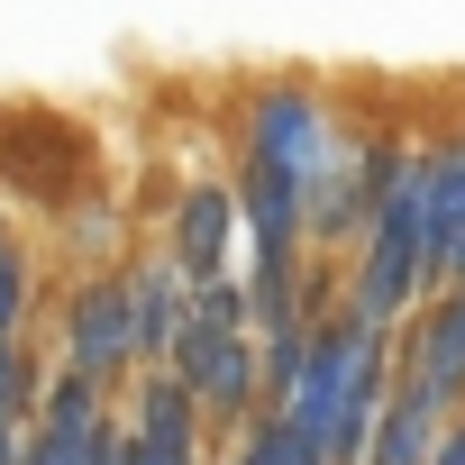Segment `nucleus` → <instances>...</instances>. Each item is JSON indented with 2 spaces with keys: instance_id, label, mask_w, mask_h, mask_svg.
I'll return each mask as SVG.
<instances>
[{
  "instance_id": "0eeeda50",
  "label": "nucleus",
  "mask_w": 465,
  "mask_h": 465,
  "mask_svg": "<svg viewBox=\"0 0 465 465\" xmlns=\"http://www.w3.org/2000/svg\"><path fill=\"white\" fill-rule=\"evenodd\" d=\"M192 292L201 283H228L238 274V192H228L219 173H201V183H183L173 192V219H164V247H155Z\"/></svg>"
},
{
  "instance_id": "f8f14e48",
  "label": "nucleus",
  "mask_w": 465,
  "mask_h": 465,
  "mask_svg": "<svg viewBox=\"0 0 465 465\" xmlns=\"http://www.w3.org/2000/svg\"><path fill=\"white\" fill-rule=\"evenodd\" d=\"M219 465H320V447H311V438H292L274 411H256V420L238 429V447H228Z\"/></svg>"
},
{
  "instance_id": "6e6552de",
  "label": "nucleus",
  "mask_w": 465,
  "mask_h": 465,
  "mask_svg": "<svg viewBox=\"0 0 465 465\" xmlns=\"http://www.w3.org/2000/svg\"><path fill=\"white\" fill-rule=\"evenodd\" d=\"M411 183L429 219V292L465 283V128H438L429 146H411Z\"/></svg>"
},
{
  "instance_id": "9b49d317",
  "label": "nucleus",
  "mask_w": 465,
  "mask_h": 465,
  "mask_svg": "<svg viewBox=\"0 0 465 465\" xmlns=\"http://www.w3.org/2000/svg\"><path fill=\"white\" fill-rule=\"evenodd\" d=\"M28 311H37V256L28 238L0 228V338H28Z\"/></svg>"
},
{
  "instance_id": "f03ea898",
  "label": "nucleus",
  "mask_w": 465,
  "mask_h": 465,
  "mask_svg": "<svg viewBox=\"0 0 465 465\" xmlns=\"http://www.w3.org/2000/svg\"><path fill=\"white\" fill-rule=\"evenodd\" d=\"M201 411V429H247L256 420V392H265V365H256V320H247V283H201L192 311H183V338L164 356Z\"/></svg>"
},
{
  "instance_id": "4468645a",
  "label": "nucleus",
  "mask_w": 465,
  "mask_h": 465,
  "mask_svg": "<svg viewBox=\"0 0 465 465\" xmlns=\"http://www.w3.org/2000/svg\"><path fill=\"white\" fill-rule=\"evenodd\" d=\"M429 465H465V411L438 429V447H429Z\"/></svg>"
},
{
  "instance_id": "423d86ee",
  "label": "nucleus",
  "mask_w": 465,
  "mask_h": 465,
  "mask_svg": "<svg viewBox=\"0 0 465 465\" xmlns=\"http://www.w3.org/2000/svg\"><path fill=\"white\" fill-rule=\"evenodd\" d=\"M392 374L420 383L447 420L465 411V283H438V292L392 329Z\"/></svg>"
},
{
  "instance_id": "2eb2a0df",
  "label": "nucleus",
  "mask_w": 465,
  "mask_h": 465,
  "mask_svg": "<svg viewBox=\"0 0 465 465\" xmlns=\"http://www.w3.org/2000/svg\"><path fill=\"white\" fill-rule=\"evenodd\" d=\"M0 228H10V219H0Z\"/></svg>"
},
{
  "instance_id": "7ed1b4c3",
  "label": "nucleus",
  "mask_w": 465,
  "mask_h": 465,
  "mask_svg": "<svg viewBox=\"0 0 465 465\" xmlns=\"http://www.w3.org/2000/svg\"><path fill=\"white\" fill-rule=\"evenodd\" d=\"M338 137H347V110L311 74H274L238 110V164H256V173H274L292 192H311V173L338 155Z\"/></svg>"
},
{
  "instance_id": "39448f33",
  "label": "nucleus",
  "mask_w": 465,
  "mask_h": 465,
  "mask_svg": "<svg viewBox=\"0 0 465 465\" xmlns=\"http://www.w3.org/2000/svg\"><path fill=\"white\" fill-rule=\"evenodd\" d=\"M55 329H64V365L83 374V383H101L110 401L128 392V374H137V329H128V274L119 265H92L74 292H64V311H55Z\"/></svg>"
},
{
  "instance_id": "9d476101",
  "label": "nucleus",
  "mask_w": 465,
  "mask_h": 465,
  "mask_svg": "<svg viewBox=\"0 0 465 465\" xmlns=\"http://www.w3.org/2000/svg\"><path fill=\"white\" fill-rule=\"evenodd\" d=\"M438 429H447V411H438L420 383H401V374H392V392H383V411H374V429H365L356 465H429Z\"/></svg>"
},
{
  "instance_id": "1a4fd4ad",
  "label": "nucleus",
  "mask_w": 465,
  "mask_h": 465,
  "mask_svg": "<svg viewBox=\"0 0 465 465\" xmlns=\"http://www.w3.org/2000/svg\"><path fill=\"white\" fill-rule=\"evenodd\" d=\"M128 274V329H137V365H164L173 338H183V311H192V283L164 265V256H137L119 265Z\"/></svg>"
},
{
  "instance_id": "ddd939ff",
  "label": "nucleus",
  "mask_w": 465,
  "mask_h": 465,
  "mask_svg": "<svg viewBox=\"0 0 465 465\" xmlns=\"http://www.w3.org/2000/svg\"><path fill=\"white\" fill-rule=\"evenodd\" d=\"M110 228H119V210H110V201H92V210L74 219V247H83L92 265H110Z\"/></svg>"
},
{
  "instance_id": "f257e3e1",
  "label": "nucleus",
  "mask_w": 465,
  "mask_h": 465,
  "mask_svg": "<svg viewBox=\"0 0 465 465\" xmlns=\"http://www.w3.org/2000/svg\"><path fill=\"white\" fill-rule=\"evenodd\" d=\"M383 392H392V329H374V320H356V311L338 302V311H311L302 365H292V383H283L265 411H274L292 438H311L320 465H356V447H365Z\"/></svg>"
},
{
  "instance_id": "20e7f679",
  "label": "nucleus",
  "mask_w": 465,
  "mask_h": 465,
  "mask_svg": "<svg viewBox=\"0 0 465 465\" xmlns=\"http://www.w3.org/2000/svg\"><path fill=\"white\" fill-rule=\"evenodd\" d=\"M420 302H429V219H420V183L401 173V183L365 210V228H356L347 311L374 320V329H401Z\"/></svg>"
}]
</instances>
